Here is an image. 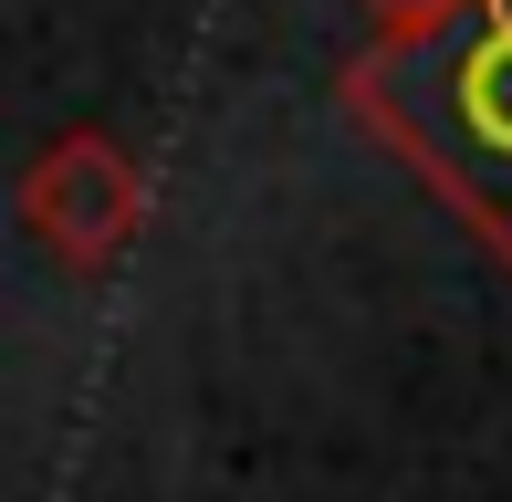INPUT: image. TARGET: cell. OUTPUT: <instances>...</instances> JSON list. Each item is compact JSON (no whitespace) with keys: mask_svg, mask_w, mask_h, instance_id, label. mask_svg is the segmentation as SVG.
<instances>
[{"mask_svg":"<svg viewBox=\"0 0 512 502\" xmlns=\"http://www.w3.org/2000/svg\"><path fill=\"white\" fill-rule=\"evenodd\" d=\"M408 116L481 210L512 220V11H471L408 84Z\"/></svg>","mask_w":512,"mask_h":502,"instance_id":"6da1fadb","label":"cell"}]
</instances>
